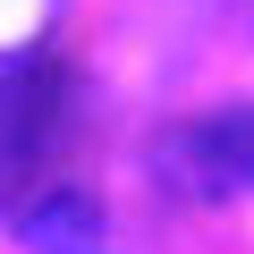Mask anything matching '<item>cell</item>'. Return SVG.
I'll return each mask as SVG.
<instances>
[{"label": "cell", "mask_w": 254, "mask_h": 254, "mask_svg": "<svg viewBox=\"0 0 254 254\" xmlns=\"http://www.w3.org/2000/svg\"><path fill=\"white\" fill-rule=\"evenodd\" d=\"M76 136V85L51 60H9L0 68V212L34 203L60 187V153Z\"/></svg>", "instance_id": "obj_1"}, {"label": "cell", "mask_w": 254, "mask_h": 254, "mask_svg": "<svg viewBox=\"0 0 254 254\" xmlns=\"http://www.w3.org/2000/svg\"><path fill=\"white\" fill-rule=\"evenodd\" d=\"M153 178L178 203H237L254 195V102L187 110L153 136Z\"/></svg>", "instance_id": "obj_2"}, {"label": "cell", "mask_w": 254, "mask_h": 254, "mask_svg": "<svg viewBox=\"0 0 254 254\" xmlns=\"http://www.w3.org/2000/svg\"><path fill=\"white\" fill-rule=\"evenodd\" d=\"M9 229H17L34 254H110L102 203H93L76 178H60V187H43L34 203H17V212H9Z\"/></svg>", "instance_id": "obj_3"}]
</instances>
